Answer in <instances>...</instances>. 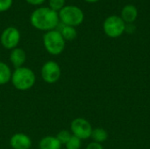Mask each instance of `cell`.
<instances>
[{
	"mask_svg": "<svg viewBox=\"0 0 150 149\" xmlns=\"http://www.w3.org/2000/svg\"><path fill=\"white\" fill-rule=\"evenodd\" d=\"M58 12L49 7H40L33 11L30 18L32 25L40 31L54 30L59 25Z\"/></svg>",
	"mask_w": 150,
	"mask_h": 149,
	"instance_id": "cell-1",
	"label": "cell"
},
{
	"mask_svg": "<svg viewBox=\"0 0 150 149\" xmlns=\"http://www.w3.org/2000/svg\"><path fill=\"white\" fill-rule=\"evenodd\" d=\"M11 81L14 88L18 90L25 91L33 87L36 82V76L31 68L23 66L15 68L14 72L11 74Z\"/></svg>",
	"mask_w": 150,
	"mask_h": 149,
	"instance_id": "cell-2",
	"label": "cell"
},
{
	"mask_svg": "<svg viewBox=\"0 0 150 149\" xmlns=\"http://www.w3.org/2000/svg\"><path fill=\"white\" fill-rule=\"evenodd\" d=\"M43 44L47 52L52 55L62 54L65 48V40L57 30L47 32L43 36Z\"/></svg>",
	"mask_w": 150,
	"mask_h": 149,
	"instance_id": "cell-3",
	"label": "cell"
},
{
	"mask_svg": "<svg viewBox=\"0 0 150 149\" xmlns=\"http://www.w3.org/2000/svg\"><path fill=\"white\" fill-rule=\"evenodd\" d=\"M59 19L64 25L76 27L81 25L84 19L83 11L75 5H65L58 12Z\"/></svg>",
	"mask_w": 150,
	"mask_h": 149,
	"instance_id": "cell-4",
	"label": "cell"
},
{
	"mask_svg": "<svg viewBox=\"0 0 150 149\" xmlns=\"http://www.w3.org/2000/svg\"><path fill=\"white\" fill-rule=\"evenodd\" d=\"M126 23L123 19L116 15L108 17L103 25L105 33L110 38H118L125 32Z\"/></svg>",
	"mask_w": 150,
	"mask_h": 149,
	"instance_id": "cell-5",
	"label": "cell"
},
{
	"mask_svg": "<svg viewBox=\"0 0 150 149\" xmlns=\"http://www.w3.org/2000/svg\"><path fill=\"white\" fill-rule=\"evenodd\" d=\"M70 130L72 135L82 140L91 138L92 133V126L91 123L83 118H76L70 124Z\"/></svg>",
	"mask_w": 150,
	"mask_h": 149,
	"instance_id": "cell-6",
	"label": "cell"
},
{
	"mask_svg": "<svg viewBox=\"0 0 150 149\" xmlns=\"http://www.w3.org/2000/svg\"><path fill=\"white\" fill-rule=\"evenodd\" d=\"M61 68L54 61H48L45 62L41 68L40 75L44 82L52 84L56 83L61 77Z\"/></svg>",
	"mask_w": 150,
	"mask_h": 149,
	"instance_id": "cell-7",
	"label": "cell"
},
{
	"mask_svg": "<svg viewBox=\"0 0 150 149\" xmlns=\"http://www.w3.org/2000/svg\"><path fill=\"white\" fill-rule=\"evenodd\" d=\"M20 37V32L16 27L9 26L3 31L0 37V41L5 49L12 50L18 45Z\"/></svg>",
	"mask_w": 150,
	"mask_h": 149,
	"instance_id": "cell-8",
	"label": "cell"
},
{
	"mask_svg": "<svg viewBox=\"0 0 150 149\" xmlns=\"http://www.w3.org/2000/svg\"><path fill=\"white\" fill-rule=\"evenodd\" d=\"M10 145L12 149H30L32 147V140L28 135L18 133L11 136Z\"/></svg>",
	"mask_w": 150,
	"mask_h": 149,
	"instance_id": "cell-9",
	"label": "cell"
},
{
	"mask_svg": "<svg viewBox=\"0 0 150 149\" xmlns=\"http://www.w3.org/2000/svg\"><path fill=\"white\" fill-rule=\"evenodd\" d=\"M10 61L15 68L23 67L26 61V54L22 48L16 47L12 49L10 54Z\"/></svg>",
	"mask_w": 150,
	"mask_h": 149,
	"instance_id": "cell-10",
	"label": "cell"
},
{
	"mask_svg": "<svg viewBox=\"0 0 150 149\" xmlns=\"http://www.w3.org/2000/svg\"><path fill=\"white\" fill-rule=\"evenodd\" d=\"M138 16V11L137 8L133 4H127L125 7H123L121 11V16L120 18L123 19V21L127 24L134 23Z\"/></svg>",
	"mask_w": 150,
	"mask_h": 149,
	"instance_id": "cell-11",
	"label": "cell"
},
{
	"mask_svg": "<svg viewBox=\"0 0 150 149\" xmlns=\"http://www.w3.org/2000/svg\"><path fill=\"white\" fill-rule=\"evenodd\" d=\"M62 146L55 136H46L39 142L40 149H61Z\"/></svg>",
	"mask_w": 150,
	"mask_h": 149,
	"instance_id": "cell-12",
	"label": "cell"
},
{
	"mask_svg": "<svg viewBox=\"0 0 150 149\" xmlns=\"http://www.w3.org/2000/svg\"><path fill=\"white\" fill-rule=\"evenodd\" d=\"M11 74L12 73L10 67L6 63L0 61V85L6 84L10 82L11 78Z\"/></svg>",
	"mask_w": 150,
	"mask_h": 149,
	"instance_id": "cell-13",
	"label": "cell"
},
{
	"mask_svg": "<svg viewBox=\"0 0 150 149\" xmlns=\"http://www.w3.org/2000/svg\"><path fill=\"white\" fill-rule=\"evenodd\" d=\"M91 138L93 140L94 142H98L101 144L108 139V133L104 128L98 127V128L92 129Z\"/></svg>",
	"mask_w": 150,
	"mask_h": 149,
	"instance_id": "cell-14",
	"label": "cell"
},
{
	"mask_svg": "<svg viewBox=\"0 0 150 149\" xmlns=\"http://www.w3.org/2000/svg\"><path fill=\"white\" fill-rule=\"evenodd\" d=\"M59 32H61V34L63 37L65 41L66 40H69V41L74 40L77 36V32H76V28L73 26H69V25H63Z\"/></svg>",
	"mask_w": 150,
	"mask_h": 149,
	"instance_id": "cell-15",
	"label": "cell"
},
{
	"mask_svg": "<svg viewBox=\"0 0 150 149\" xmlns=\"http://www.w3.org/2000/svg\"><path fill=\"white\" fill-rule=\"evenodd\" d=\"M82 146V141L79 138L72 135L69 141L65 144V149H80Z\"/></svg>",
	"mask_w": 150,
	"mask_h": 149,
	"instance_id": "cell-16",
	"label": "cell"
},
{
	"mask_svg": "<svg viewBox=\"0 0 150 149\" xmlns=\"http://www.w3.org/2000/svg\"><path fill=\"white\" fill-rule=\"evenodd\" d=\"M71 136H72V134L70 133V132H69L67 130H62L57 133V135L55 137L57 138V140L60 141V143L62 145H65L69 141V140L70 139Z\"/></svg>",
	"mask_w": 150,
	"mask_h": 149,
	"instance_id": "cell-17",
	"label": "cell"
},
{
	"mask_svg": "<svg viewBox=\"0 0 150 149\" xmlns=\"http://www.w3.org/2000/svg\"><path fill=\"white\" fill-rule=\"evenodd\" d=\"M48 4L50 9L58 12L65 6V0H49Z\"/></svg>",
	"mask_w": 150,
	"mask_h": 149,
	"instance_id": "cell-18",
	"label": "cell"
},
{
	"mask_svg": "<svg viewBox=\"0 0 150 149\" xmlns=\"http://www.w3.org/2000/svg\"><path fill=\"white\" fill-rule=\"evenodd\" d=\"M13 0H0V12L6 11L12 5Z\"/></svg>",
	"mask_w": 150,
	"mask_h": 149,
	"instance_id": "cell-19",
	"label": "cell"
},
{
	"mask_svg": "<svg viewBox=\"0 0 150 149\" xmlns=\"http://www.w3.org/2000/svg\"><path fill=\"white\" fill-rule=\"evenodd\" d=\"M136 30V27L135 25L133 24V23H130V24H126V26H125V32L127 33H134Z\"/></svg>",
	"mask_w": 150,
	"mask_h": 149,
	"instance_id": "cell-20",
	"label": "cell"
},
{
	"mask_svg": "<svg viewBox=\"0 0 150 149\" xmlns=\"http://www.w3.org/2000/svg\"><path fill=\"white\" fill-rule=\"evenodd\" d=\"M86 149H104V148L100 143L92 141L86 147Z\"/></svg>",
	"mask_w": 150,
	"mask_h": 149,
	"instance_id": "cell-21",
	"label": "cell"
},
{
	"mask_svg": "<svg viewBox=\"0 0 150 149\" xmlns=\"http://www.w3.org/2000/svg\"><path fill=\"white\" fill-rule=\"evenodd\" d=\"M25 1L32 5H40L45 2V0H25Z\"/></svg>",
	"mask_w": 150,
	"mask_h": 149,
	"instance_id": "cell-22",
	"label": "cell"
},
{
	"mask_svg": "<svg viewBox=\"0 0 150 149\" xmlns=\"http://www.w3.org/2000/svg\"><path fill=\"white\" fill-rule=\"evenodd\" d=\"M85 1L88 2V3H96V2H98L99 0H85Z\"/></svg>",
	"mask_w": 150,
	"mask_h": 149,
	"instance_id": "cell-23",
	"label": "cell"
}]
</instances>
